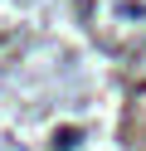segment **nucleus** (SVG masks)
<instances>
[{"label": "nucleus", "mask_w": 146, "mask_h": 151, "mask_svg": "<svg viewBox=\"0 0 146 151\" xmlns=\"http://www.w3.org/2000/svg\"><path fill=\"white\" fill-rule=\"evenodd\" d=\"M78 146V132H58L54 137V151H73Z\"/></svg>", "instance_id": "1"}]
</instances>
